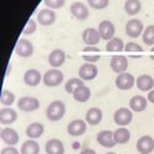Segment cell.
<instances>
[{"label": "cell", "instance_id": "41", "mask_svg": "<svg viewBox=\"0 0 154 154\" xmlns=\"http://www.w3.org/2000/svg\"><path fill=\"white\" fill-rule=\"evenodd\" d=\"M148 101H150L152 104H154V89L152 91H149V94H148V99H147Z\"/></svg>", "mask_w": 154, "mask_h": 154}, {"label": "cell", "instance_id": "11", "mask_svg": "<svg viewBox=\"0 0 154 154\" xmlns=\"http://www.w3.org/2000/svg\"><path fill=\"white\" fill-rule=\"evenodd\" d=\"M110 67L115 73H125L128 68V59L125 56H113L110 60Z\"/></svg>", "mask_w": 154, "mask_h": 154}, {"label": "cell", "instance_id": "38", "mask_svg": "<svg viewBox=\"0 0 154 154\" xmlns=\"http://www.w3.org/2000/svg\"><path fill=\"white\" fill-rule=\"evenodd\" d=\"M36 30H37V23H36V21L35 20H29V22H27V25H26V27L23 29V35H26V36H29V35H32L33 32H36Z\"/></svg>", "mask_w": 154, "mask_h": 154}, {"label": "cell", "instance_id": "28", "mask_svg": "<svg viewBox=\"0 0 154 154\" xmlns=\"http://www.w3.org/2000/svg\"><path fill=\"white\" fill-rule=\"evenodd\" d=\"M113 138H115V142H116L117 144H125V143H127L128 140H130L131 133H130V131H128L127 128L120 127L113 132Z\"/></svg>", "mask_w": 154, "mask_h": 154}, {"label": "cell", "instance_id": "9", "mask_svg": "<svg viewBox=\"0 0 154 154\" xmlns=\"http://www.w3.org/2000/svg\"><path fill=\"white\" fill-rule=\"evenodd\" d=\"M134 83L136 82H134L133 75L130 73H126V72L119 74L116 80H115V84H116V86L120 90H130V89L133 88Z\"/></svg>", "mask_w": 154, "mask_h": 154}, {"label": "cell", "instance_id": "10", "mask_svg": "<svg viewBox=\"0 0 154 154\" xmlns=\"http://www.w3.org/2000/svg\"><path fill=\"white\" fill-rule=\"evenodd\" d=\"M97 75V67L95 63H84L79 69V78L82 80H93Z\"/></svg>", "mask_w": 154, "mask_h": 154}, {"label": "cell", "instance_id": "33", "mask_svg": "<svg viewBox=\"0 0 154 154\" xmlns=\"http://www.w3.org/2000/svg\"><path fill=\"white\" fill-rule=\"evenodd\" d=\"M84 85V80H82L80 78H72L69 79L66 85H64V89H66V91L69 93V94H73L76 89H78L79 86Z\"/></svg>", "mask_w": 154, "mask_h": 154}, {"label": "cell", "instance_id": "37", "mask_svg": "<svg viewBox=\"0 0 154 154\" xmlns=\"http://www.w3.org/2000/svg\"><path fill=\"white\" fill-rule=\"evenodd\" d=\"M66 4V0H45V5L51 9H60Z\"/></svg>", "mask_w": 154, "mask_h": 154}, {"label": "cell", "instance_id": "34", "mask_svg": "<svg viewBox=\"0 0 154 154\" xmlns=\"http://www.w3.org/2000/svg\"><path fill=\"white\" fill-rule=\"evenodd\" d=\"M143 42L147 46H154V25H149L143 32Z\"/></svg>", "mask_w": 154, "mask_h": 154}, {"label": "cell", "instance_id": "30", "mask_svg": "<svg viewBox=\"0 0 154 154\" xmlns=\"http://www.w3.org/2000/svg\"><path fill=\"white\" fill-rule=\"evenodd\" d=\"M40 153V144L35 139H29L23 142L21 147V154H38Z\"/></svg>", "mask_w": 154, "mask_h": 154}, {"label": "cell", "instance_id": "19", "mask_svg": "<svg viewBox=\"0 0 154 154\" xmlns=\"http://www.w3.org/2000/svg\"><path fill=\"white\" fill-rule=\"evenodd\" d=\"M0 137H2L3 142H5L9 146H15L19 142V133L15 130L9 128V127L3 128L2 132H0Z\"/></svg>", "mask_w": 154, "mask_h": 154}, {"label": "cell", "instance_id": "5", "mask_svg": "<svg viewBox=\"0 0 154 154\" xmlns=\"http://www.w3.org/2000/svg\"><path fill=\"white\" fill-rule=\"evenodd\" d=\"M17 107L21 111H25V112L36 111L38 107H40V101H38L36 97H32V96H23V97L19 99Z\"/></svg>", "mask_w": 154, "mask_h": 154}, {"label": "cell", "instance_id": "29", "mask_svg": "<svg viewBox=\"0 0 154 154\" xmlns=\"http://www.w3.org/2000/svg\"><path fill=\"white\" fill-rule=\"evenodd\" d=\"M125 52L133 58H139L143 54L144 51L140 45H138L136 42H128L127 45H125Z\"/></svg>", "mask_w": 154, "mask_h": 154}, {"label": "cell", "instance_id": "14", "mask_svg": "<svg viewBox=\"0 0 154 154\" xmlns=\"http://www.w3.org/2000/svg\"><path fill=\"white\" fill-rule=\"evenodd\" d=\"M82 58L86 63H96L101 58V51L94 46H86L82 51Z\"/></svg>", "mask_w": 154, "mask_h": 154}, {"label": "cell", "instance_id": "35", "mask_svg": "<svg viewBox=\"0 0 154 154\" xmlns=\"http://www.w3.org/2000/svg\"><path fill=\"white\" fill-rule=\"evenodd\" d=\"M15 101V95L14 93H11L10 90H3L2 96H0V102L4 106H11Z\"/></svg>", "mask_w": 154, "mask_h": 154}, {"label": "cell", "instance_id": "42", "mask_svg": "<svg viewBox=\"0 0 154 154\" xmlns=\"http://www.w3.org/2000/svg\"><path fill=\"white\" fill-rule=\"evenodd\" d=\"M150 56H152V58L154 59V46H153V48H150Z\"/></svg>", "mask_w": 154, "mask_h": 154}, {"label": "cell", "instance_id": "15", "mask_svg": "<svg viewBox=\"0 0 154 154\" xmlns=\"http://www.w3.org/2000/svg\"><path fill=\"white\" fill-rule=\"evenodd\" d=\"M56 19H57L56 12L51 9H43L37 14V21L42 26H49V25L54 23Z\"/></svg>", "mask_w": 154, "mask_h": 154}, {"label": "cell", "instance_id": "20", "mask_svg": "<svg viewBox=\"0 0 154 154\" xmlns=\"http://www.w3.org/2000/svg\"><path fill=\"white\" fill-rule=\"evenodd\" d=\"M43 79V76L37 69H29L23 75V82L29 86H37Z\"/></svg>", "mask_w": 154, "mask_h": 154}, {"label": "cell", "instance_id": "2", "mask_svg": "<svg viewBox=\"0 0 154 154\" xmlns=\"http://www.w3.org/2000/svg\"><path fill=\"white\" fill-rule=\"evenodd\" d=\"M63 73L59 69H49L43 75V84L49 88H54L62 84L63 82Z\"/></svg>", "mask_w": 154, "mask_h": 154}, {"label": "cell", "instance_id": "21", "mask_svg": "<svg viewBox=\"0 0 154 154\" xmlns=\"http://www.w3.org/2000/svg\"><path fill=\"white\" fill-rule=\"evenodd\" d=\"M136 85L140 91H150V89L154 88V79L148 74L139 75L136 80Z\"/></svg>", "mask_w": 154, "mask_h": 154}, {"label": "cell", "instance_id": "27", "mask_svg": "<svg viewBox=\"0 0 154 154\" xmlns=\"http://www.w3.org/2000/svg\"><path fill=\"white\" fill-rule=\"evenodd\" d=\"M90 96H91L90 89H89L88 86H85V85L79 86V88L73 93V97H74V100L79 101V102H86L89 99H90Z\"/></svg>", "mask_w": 154, "mask_h": 154}, {"label": "cell", "instance_id": "7", "mask_svg": "<svg viewBox=\"0 0 154 154\" xmlns=\"http://www.w3.org/2000/svg\"><path fill=\"white\" fill-rule=\"evenodd\" d=\"M67 132L72 137H79L86 132V121L76 119L67 126Z\"/></svg>", "mask_w": 154, "mask_h": 154}, {"label": "cell", "instance_id": "6", "mask_svg": "<svg viewBox=\"0 0 154 154\" xmlns=\"http://www.w3.org/2000/svg\"><path fill=\"white\" fill-rule=\"evenodd\" d=\"M15 52L17 56L22 58H29L33 54V45L29 40H26V38H21L16 43Z\"/></svg>", "mask_w": 154, "mask_h": 154}, {"label": "cell", "instance_id": "1", "mask_svg": "<svg viewBox=\"0 0 154 154\" xmlns=\"http://www.w3.org/2000/svg\"><path fill=\"white\" fill-rule=\"evenodd\" d=\"M66 115V105L60 100H56L51 102L46 110V116L49 121H59L64 117Z\"/></svg>", "mask_w": 154, "mask_h": 154}, {"label": "cell", "instance_id": "32", "mask_svg": "<svg viewBox=\"0 0 154 154\" xmlns=\"http://www.w3.org/2000/svg\"><path fill=\"white\" fill-rule=\"evenodd\" d=\"M125 49V46H123V41L119 37H113L107 42L106 45V51L110 53H115V52H122Z\"/></svg>", "mask_w": 154, "mask_h": 154}, {"label": "cell", "instance_id": "3", "mask_svg": "<svg viewBox=\"0 0 154 154\" xmlns=\"http://www.w3.org/2000/svg\"><path fill=\"white\" fill-rule=\"evenodd\" d=\"M133 115H132V110L126 109V107H121L119 110H116V112L113 113V121L117 126H127L132 122Z\"/></svg>", "mask_w": 154, "mask_h": 154}, {"label": "cell", "instance_id": "8", "mask_svg": "<svg viewBox=\"0 0 154 154\" xmlns=\"http://www.w3.org/2000/svg\"><path fill=\"white\" fill-rule=\"evenodd\" d=\"M97 31H99L102 40L110 41L111 38H113L115 32H116V29H115V25L110 20H104V21L100 22L99 27H97Z\"/></svg>", "mask_w": 154, "mask_h": 154}, {"label": "cell", "instance_id": "18", "mask_svg": "<svg viewBox=\"0 0 154 154\" xmlns=\"http://www.w3.org/2000/svg\"><path fill=\"white\" fill-rule=\"evenodd\" d=\"M48 62H49V66L53 68H58V67L63 66L64 62H66V53H64V51L59 49V48L53 49L52 52L49 53Z\"/></svg>", "mask_w": 154, "mask_h": 154}, {"label": "cell", "instance_id": "17", "mask_svg": "<svg viewBox=\"0 0 154 154\" xmlns=\"http://www.w3.org/2000/svg\"><path fill=\"white\" fill-rule=\"evenodd\" d=\"M96 140L97 143L105 148H112L115 147L117 143L115 142V138H113V133L111 131H101L96 134Z\"/></svg>", "mask_w": 154, "mask_h": 154}, {"label": "cell", "instance_id": "36", "mask_svg": "<svg viewBox=\"0 0 154 154\" xmlns=\"http://www.w3.org/2000/svg\"><path fill=\"white\" fill-rule=\"evenodd\" d=\"M88 3L95 10H101L109 6V0H88Z\"/></svg>", "mask_w": 154, "mask_h": 154}, {"label": "cell", "instance_id": "26", "mask_svg": "<svg viewBox=\"0 0 154 154\" xmlns=\"http://www.w3.org/2000/svg\"><path fill=\"white\" fill-rule=\"evenodd\" d=\"M47 154H64V146L59 139H49L46 143Z\"/></svg>", "mask_w": 154, "mask_h": 154}, {"label": "cell", "instance_id": "31", "mask_svg": "<svg viewBox=\"0 0 154 154\" xmlns=\"http://www.w3.org/2000/svg\"><path fill=\"white\" fill-rule=\"evenodd\" d=\"M123 8H125V11L128 15L133 16V15H137L140 11V9H142V4H140L139 0H126Z\"/></svg>", "mask_w": 154, "mask_h": 154}, {"label": "cell", "instance_id": "16", "mask_svg": "<svg viewBox=\"0 0 154 154\" xmlns=\"http://www.w3.org/2000/svg\"><path fill=\"white\" fill-rule=\"evenodd\" d=\"M70 12L75 19L82 20V21L89 17V9L86 8V5H84L80 2H75L70 5Z\"/></svg>", "mask_w": 154, "mask_h": 154}, {"label": "cell", "instance_id": "40", "mask_svg": "<svg viewBox=\"0 0 154 154\" xmlns=\"http://www.w3.org/2000/svg\"><path fill=\"white\" fill-rule=\"evenodd\" d=\"M80 154H96V153H95V150H94V149H91V148H86V149L82 150V153H80Z\"/></svg>", "mask_w": 154, "mask_h": 154}, {"label": "cell", "instance_id": "25", "mask_svg": "<svg viewBox=\"0 0 154 154\" xmlns=\"http://www.w3.org/2000/svg\"><path fill=\"white\" fill-rule=\"evenodd\" d=\"M45 132V127L42 123L40 122H33L31 125H29V127L26 128V136L30 139H37L40 138Z\"/></svg>", "mask_w": 154, "mask_h": 154}, {"label": "cell", "instance_id": "39", "mask_svg": "<svg viewBox=\"0 0 154 154\" xmlns=\"http://www.w3.org/2000/svg\"><path fill=\"white\" fill-rule=\"evenodd\" d=\"M2 154H20L15 147H6L2 150Z\"/></svg>", "mask_w": 154, "mask_h": 154}, {"label": "cell", "instance_id": "13", "mask_svg": "<svg viewBox=\"0 0 154 154\" xmlns=\"http://www.w3.org/2000/svg\"><path fill=\"white\" fill-rule=\"evenodd\" d=\"M83 42L86 45V46H95L100 42L101 40V36L99 33V31L96 29H93V27H88L83 31Z\"/></svg>", "mask_w": 154, "mask_h": 154}, {"label": "cell", "instance_id": "24", "mask_svg": "<svg viewBox=\"0 0 154 154\" xmlns=\"http://www.w3.org/2000/svg\"><path fill=\"white\" fill-rule=\"evenodd\" d=\"M17 120V113L10 107H4L0 111V122L2 125H11Z\"/></svg>", "mask_w": 154, "mask_h": 154}, {"label": "cell", "instance_id": "12", "mask_svg": "<svg viewBox=\"0 0 154 154\" xmlns=\"http://www.w3.org/2000/svg\"><path fill=\"white\" fill-rule=\"evenodd\" d=\"M136 147L140 154H150L154 150V139L150 136H143L137 140Z\"/></svg>", "mask_w": 154, "mask_h": 154}, {"label": "cell", "instance_id": "43", "mask_svg": "<svg viewBox=\"0 0 154 154\" xmlns=\"http://www.w3.org/2000/svg\"><path fill=\"white\" fill-rule=\"evenodd\" d=\"M106 154H116V153H112V152H109V153H106Z\"/></svg>", "mask_w": 154, "mask_h": 154}, {"label": "cell", "instance_id": "22", "mask_svg": "<svg viewBox=\"0 0 154 154\" xmlns=\"http://www.w3.org/2000/svg\"><path fill=\"white\" fill-rule=\"evenodd\" d=\"M101 120H102V111L99 107H91L90 110H88V112L85 115L86 123L91 125V126H96L101 122Z\"/></svg>", "mask_w": 154, "mask_h": 154}, {"label": "cell", "instance_id": "23", "mask_svg": "<svg viewBox=\"0 0 154 154\" xmlns=\"http://www.w3.org/2000/svg\"><path fill=\"white\" fill-rule=\"evenodd\" d=\"M148 100L140 95H136L130 100V109L134 112H142L147 109Z\"/></svg>", "mask_w": 154, "mask_h": 154}, {"label": "cell", "instance_id": "4", "mask_svg": "<svg viewBox=\"0 0 154 154\" xmlns=\"http://www.w3.org/2000/svg\"><path fill=\"white\" fill-rule=\"evenodd\" d=\"M143 32V22L138 19H131L126 23V35L131 38H137Z\"/></svg>", "mask_w": 154, "mask_h": 154}]
</instances>
